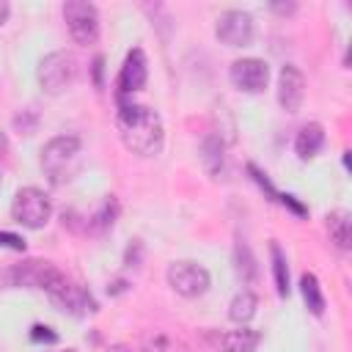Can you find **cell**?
Wrapping results in <instances>:
<instances>
[{
  "label": "cell",
  "instance_id": "cell-10",
  "mask_svg": "<svg viewBox=\"0 0 352 352\" xmlns=\"http://www.w3.org/2000/svg\"><path fill=\"white\" fill-rule=\"evenodd\" d=\"M47 297L60 308V311H69V314H85V311H96V302L94 297L74 280H69L66 275H60V280L47 292Z\"/></svg>",
  "mask_w": 352,
  "mask_h": 352
},
{
  "label": "cell",
  "instance_id": "cell-6",
  "mask_svg": "<svg viewBox=\"0 0 352 352\" xmlns=\"http://www.w3.org/2000/svg\"><path fill=\"white\" fill-rule=\"evenodd\" d=\"M60 275L63 272L52 261H44V258H28V261H19L8 270V280L14 286L41 289V292H50L60 280Z\"/></svg>",
  "mask_w": 352,
  "mask_h": 352
},
{
  "label": "cell",
  "instance_id": "cell-5",
  "mask_svg": "<svg viewBox=\"0 0 352 352\" xmlns=\"http://www.w3.org/2000/svg\"><path fill=\"white\" fill-rule=\"evenodd\" d=\"M63 19L69 28V36L74 44L88 47L99 38V11L88 0H66L63 3Z\"/></svg>",
  "mask_w": 352,
  "mask_h": 352
},
{
  "label": "cell",
  "instance_id": "cell-2",
  "mask_svg": "<svg viewBox=\"0 0 352 352\" xmlns=\"http://www.w3.org/2000/svg\"><path fill=\"white\" fill-rule=\"evenodd\" d=\"M80 157V138L77 135H55L41 148V170L52 184H60L69 179L72 165Z\"/></svg>",
  "mask_w": 352,
  "mask_h": 352
},
{
  "label": "cell",
  "instance_id": "cell-17",
  "mask_svg": "<svg viewBox=\"0 0 352 352\" xmlns=\"http://www.w3.org/2000/svg\"><path fill=\"white\" fill-rule=\"evenodd\" d=\"M256 308H258V297L250 292V289H242L231 305H228V319L236 322V324H248L253 316H256Z\"/></svg>",
  "mask_w": 352,
  "mask_h": 352
},
{
  "label": "cell",
  "instance_id": "cell-29",
  "mask_svg": "<svg viewBox=\"0 0 352 352\" xmlns=\"http://www.w3.org/2000/svg\"><path fill=\"white\" fill-rule=\"evenodd\" d=\"M8 151V138H6V132H0V157Z\"/></svg>",
  "mask_w": 352,
  "mask_h": 352
},
{
  "label": "cell",
  "instance_id": "cell-12",
  "mask_svg": "<svg viewBox=\"0 0 352 352\" xmlns=\"http://www.w3.org/2000/svg\"><path fill=\"white\" fill-rule=\"evenodd\" d=\"M148 80V60H146V52L140 47H132L121 63V72H118V96L124 94H135L146 85Z\"/></svg>",
  "mask_w": 352,
  "mask_h": 352
},
{
  "label": "cell",
  "instance_id": "cell-20",
  "mask_svg": "<svg viewBox=\"0 0 352 352\" xmlns=\"http://www.w3.org/2000/svg\"><path fill=\"white\" fill-rule=\"evenodd\" d=\"M201 151H204V168L217 179V173L223 170V143H220V138L217 135H209L204 140Z\"/></svg>",
  "mask_w": 352,
  "mask_h": 352
},
{
  "label": "cell",
  "instance_id": "cell-19",
  "mask_svg": "<svg viewBox=\"0 0 352 352\" xmlns=\"http://www.w3.org/2000/svg\"><path fill=\"white\" fill-rule=\"evenodd\" d=\"M270 258H272V275H275V289L280 297L289 294V264H286V256L280 250L278 242H270Z\"/></svg>",
  "mask_w": 352,
  "mask_h": 352
},
{
  "label": "cell",
  "instance_id": "cell-3",
  "mask_svg": "<svg viewBox=\"0 0 352 352\" xmlns=\"http://www.w3.org/2000/svg\"><path fill=\"white\" fill-rule=\"evenodd\" d=\"M11 217H14V223H19L25 228L38 231L52 217V201L38 187H19L11 201Z\"/></svg>",
  "mask_w": 352,
  "mask_h": 352
},
{
  "label": "cell",
  "instance_id": "cell-27",
  "mask_svg": "<svg viewBox=\"0 0 352 352\" xmlns=\"http://www.w3.org/2000/svg\"><path fill=\"white\" fill-rule=\"evenodd\" d=\"M270 8H272L275 14H294V11H297V6H294V3H272Z\"/></svg>",
  "mask_w": 352,
  "mask_h": 352
},
{
  "label": "cell",
  "instance_id": "cell-28",
  "mask_svg": "<svg viewBox=\"0 0 352 352\" xmlns=\"http://www.w3.org/2000/svg\"><path fill=\"white\" fill-rule=\"evenodd\" d=\"M8 14H11V6H8V0H0V28L8 22Z\"/></svg>",
  "mask_w": 352,
  "mask_h": 352
},
{
  "label": "cell",
  "instance_id": "cell-16",
  "mask_svg": "<svg viewBox=\"0 0 352 352\" xmlns=\"http://www.w3.org/2000/svg\"><path fill=\"white\" fill-rule=\"evenodd\" d=\"M324 220H327L330 242H333L338 250H349V248H352V214H349L346 209H336V212H330Z\"/></svg>",
  "mask_w": 352,
  "mask_h": 352
},
{
  "label": "cell",
  "instance_id": "cell-18",
  "mask_svg": "<svg viewBox=\"0 0 352 352\" xmlns=\"http://www.w3.org/2000/svg\"><path fill=\"white\" fill-rule=\"evenodd\" d=\"M300 294L305 300V308L314 314V316H322L324 314V294H322V286H319V278L314 272H305L300 278Z\"/></svg>",
  "mask_w": 352,
  "mask_h": 352
},
{
  "label": "cell",
  "instance_id": "cell-9",
  "mask_svg": "<svg viewBox=\"0 0 352 352\" xmlns=\"http://www.w3.org/2000/svg\"><path fill=\"white\" fill-rule=\"evenodd\" d=\"M214 36L226 47H248L253 41V16L239 8H228L214 22Z\"/></svg>",
  "mask_w": 352,
  "mask_h": 352
},
{
  "label": "cell",
  "instance_id": "cell-23",
  "mask_svg": "<svg viewBox=\"0 0 352 352\" xmlns=\"http://www.w3.org/2000/svg\"><path fill=\"white\" fill-rule=\"evenodd\" d=\"M30 341H36V344H55L58 341V336L50 330V327H44V324H33V330H30Z\"/></svg>",
  "mask_w": 352,
  "mask_h": 352
},
{
  "label": "cell",
  "instance_id": "cell-24",
  "mask_svg": "<svg viewBox=\"0 0 352 352\" xmlns=\"http://www.w3.org/2000/svg\"><path fill=\"white\" fill-rule=\"evenodd\" d=\"M0 248H8V250H25V239L16 236V234H8V231H0Z\"/></svg>",
  "mask_w": 352,
  "mask_h": 352
},
{
  "label": "cell",
  "instance_id": "cell-11",
  "mask_svg": "<svg viewBox=\"0 0 352 352\" xmlns=\"http://www.w3.org/2000/svg\"><path fill=\"white\" fill-rule=\"evenodd\" d=\"M204 338L217 349V352H256V346L261 344V333L258 330H206Z\"/></svg>",
  "mask_w": 352,
  "mask_h": 352
},
{
  "label": "cell",
  "instance_id": "cell-21",
  "mask_svg": "<svg viewBox=\"0 0 352 352\" xmlns=\"http://www.w3.org/2000/svg\"><path fill=\"white\" fill-rule=\"evenodd\" d=\"M234 261H236V272L242 275V280H253L256 278V261H253V256H250V250H248V245H242V242H236V250H234Z\"/></svg>",
  "mask_w": 352,
  "mask_h": 352
},
{
  "label": "cell",
  "instance_id": "cell-1",
  "mask_svg": "<svg viewBox=\"0 0 352 352\" xmlns=\"http://www.w3.org/2000/svg\"><path fill=\"white\" fill-rule=\"evenodd\" d=\"M116 126L121 135V143L138 154V157H157L162 151L165 129L157 110L146 104H121L116 116Z\"/></svg>",
  "mask_w": 352,
  "mask_h": 352
},
{
  "label": "cell",
  "instance_id": "cell-14",
  "mask_svg": "<svg viewBox=\"0 0 352 352\" xmlns=\"http://www.w3.org/2000/svg\"><path fill=\"white\" fill-rule=\"evenodd\" d=\"M322 146H324V126H322V124L311 121V124H305V126L297 132L294 151H297V157H300L302 162L314 160V157L319 154V148H322Z\"/></svg>",
  "mask_w": 352,
  "mask_h": 352
},
{
  "label": "cell",
  "instance_id": "cell-8",
  "mask_svg": "<svg viewBox=\"0 0 352 352\" xmlns=\"http://www.w3.org/2000/svg\"><path fill=\"white\" fill-rule=\"evenodd\" d=\"M228 80L242 94H261L270 82V66L261 58H236L228 66Z\"/></svg>",
  "mask_w": 352,
  "mask_h": 352
},
{
  "label": "cell",
  "instance_id": "cell-7",
  "mask_svg": "<svg viewBox=\"0 0 352 352\" xmlns=\"http://www.w3.org/2000/svg\"><path fill=\"white\" fill-rule=\"evenodd\" d=\"M209 283H212V278H209L206 267H201L198 261H173L168 267V286L187 300L206 294Z\"/></svg>",
  "mask_w": 352,
  "mask_h": 352
},
{
  "label": "cell",
  "instance_id": "cell-25",
  "mask_svg": "<svg viewBox=\"0 0 352 352\" xmlns=\"http://www.w3.org/2000/svg\"><path fill=\"white\" fill-rule=\"evenodd\" d=\"M248 170L253 173V179L258 182V187H261V190H267V195H270V198H278V192L272 190V184H270V179H267V176H264V173H261V170H258L256 165H248Z\"/></svg>",
  "mask_w": 352,
  "mask_h": 352
},
{
  "label": "cell",
  "instance_id": "cell-22",
  "mask_svg": "<svg viewBox=\"0 0 352 352\" xmlns=\"http://www.w3.org/2000/svg\"><path fill=\"white\" fill-rule=\"evenodd\" d=\"M36 113H33V107H28V110H22L16 118H14V126L22 132V135H33L36 132Z\"/></svg>",
  "mask_w": 352,
  "mask_h": 352
},
{
  "label": "cell",
  "instance_id": "cell-15",
  "mask_svg": "<svg viewBox=\"0 0 352 352\" xmlns=\"http://www.w3.org/2000/svg\"><path fill=\"white\" fill-rule=\"evenodd\" d=\"M116 214H118V204H116V198L113 195H104V201L91 212V214H85V220H82V226H80V231H91V234H102V231H107V228H113V223H116Z\"/></svg>",
  "mask_w": 352,
  "mask_h": 352
},
{
  "label": "cell",
  "instance_id": "cell-26",
  "mask_svg": "<svg viewBox=\"0 0 352 352\" xmlns=\"http://www.w3.org/2000/svg\"><path fill=\"white\" fill-rule=\"evenodd\" d=\"M278 198H280V204H283V206H289L294 214H300V217H302V214H308V209H305L294 195H289V192H286V195H278Z\"/></svg>",
  "mask_w": 352,
  "mask_h": 352
},
{
  "label": "cell",
  "instance_id": "cell-13",
  "mask_svg": "<svg viewBox=\"0 0 352 352\" xmlns=\"http://www.w3.org/2000/svg\"><path fill=\"white\" fill-rule=\"evenodd\" d=\"M305 99V77L294 63H286L278 74V102L286 113H297Z\"/></svg>",
  "mask_w": 352,
  "mask_h": 352
},
{
  "label": "cell",
  "instance_id": "cell-4",
  "mask_svg": "<svg viewBox=\"0 0 352 352\" xmlns=\"http://www.w3.org/2000/svg\"><path fill=\"white\" fill-rule=\"evenodd\" d=\"M74 77H77V58L66 50H55L44 55L38 63V85L50 96H58L66 88H72Z\"/></svg>",
  "mask_w": 352,
  "mask_h": 352
}]
</instances>
